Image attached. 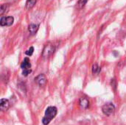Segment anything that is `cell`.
I'll list each match as a JSON object with an SVG mask.
<instances>
[{"instance_id": "obj_1", "label": "cell", "mask_w": 126, "mask_h": 125, "mask_svg": "<svg viewBox=\"0 0 126 125\" xmlns=\"http://www.w3.org/2000/svg\"><path fill=\"white\" fill-rule=\"evenodd\" d=\"M58 113V110L54 106L48 107L45 111L44 116L42 119V123L44 125H48L50 122L56 116Z\"/></svg>"}, {"instance_id": "obj_2", "label": "cell", "mask_w": 126, "mask_h": 125, "mask_svg": "<svg viewBox=\"0 0 126 125\" xmlns=\"http://www.w3.org/2000/svg\"><path fill=\"white\" fill-rule=\"evenodd\" d=\"M55 52V46L53 44L49 43L45 45L43 52H42V57L44 58H48L49 57Z\"/></svg>"}, {"instance_id": "obj_3", "label": "cell", "mask_w": 126, "mask_h": 125, "mask_svg": "<svg viewBox=\"0 0 126 125\" xmlns=\"http://www.w3.org/2000/svg\"><path fill=\"white\" fill-rule=\"evenodd\" d=\"M114 111H115V107L113 105V103H107L104 105L102 108L103 113L107 116H110L111 115H112Z\"/></svg>"}, {"instance_id": "obj_4", "label": "cell", "mask_w": 126, "mask_h": 125, "mask_svg": "<svg viewBox=\"0 0 126 125\" xmlns=\"http://www.w3.org/2000/svg\"><path fill=\"white\" fill-rule=\"evenodd\" d=\"M14 18L13 16H7V17H1L0 20V25L1 27L4 26H11L13 23Z\"/></svg>"}, {"instance_id": "obj_5", "label": "cell", "mask_w": 126, "mask_h": 125, "mask_svg": "<svg viewBox=\"0 0 126 125\" xmlns=\"http://www.w3.org/2000/svg\"><path fill=\"white\" fill-rule=\"evenodd\" d=\"M35 81L40 87H43L47 83V77L44 74H41L35 78Z\"/></svg>"}, {"instance_id": "obj_6", "label": "cell", "mask_w": 126, "mask_h": 125, "mask_svg": "<svg viewBox=\"0 0 126 125\" xmlns=\"http://www.w3.org/2000/svg\"><path fill=\"white\" fill-rule=\"evenodd\" d=\"M21 68L23 69V71L25 70H31V64H30V59L28 57H25L23 60V62L21 64Z\"/></svg>"}, {"instance_id": "obj_7", "label": "cell", "mask_w": 126, "mask_h": 125, "mask_svg": "<svg viewBox=\"0 0 126 125\" xmlns=\"http://www.w3.org/2000/svg\"><path fill=\"white\" fill-rule=\"evenodd\" d=\"M10 107V103L9 101L6 99H1L0 100V109L1 111H6L8 110Z\"/></svg>"}, {"instance_id": "obj_8", "label": "cell", "mask_w": 126, "mask_h": 125, "mask_svg": "<svg viewBox=\"0 0 126 125\" xmlns=\"http://www.w3.org/2000/svg\"><path fill=\"white\" fill-rule=\"evenodd\" d=\"M79 103H80V107L82 108H83V109H86L89 106V101L86 97H81L80 99V102Z\"/></svg>"}, {"instance_id": "obj_9", "label": "cell", "mask_w": 126, "mask_h": 125, "mask_svg": "<svg viewBox=\"0 0 126 125\" xmlns=\"http://www.w3.org/2000/svg\"><path fill=\"white\" fill-rule=\"evenodd\" d=\"M38 25L35 24H31L28 27V30L31 35L35 34L38 31Z\"/></svg>"}, {"instance_id": "obj_10", "label": "cell", "mask_w": 126, "mask_h": 125, "mask_svg": "<svg viewBox=\"0 0 126 125\" xmlns=\"http://www.w3.org/2000/svg\"><path fill=\"white\" fill-rule=\"evenodd\" d=\"M36 1H37V0H27V1H26V9L27 10H30L32 7H34Z\"/></svg>"}, {"instance_id": "obj_11", "label": "cell", "mask_w": 126, "mask_h": 125, "mask_svg": "<svg viewBox=\"0 0 126 125\" xmlns=\"http://www.w3.org/2000/svg\"><path fill=\"white\" fill-rule=\"evenodd\" d=\"M8 7H9L8 4H2L0 8V15H3L7 10Z\"/></svg>"}, {"instance_id": "obj_12", "label": "cell", "mask_w": 126, "mask_h": 125, "mask_svg": "<svg viewBox=\"0 0 126 125\" xmlns=\"http://www.w3.org/2000/svg\"><path fill=\"white\" fill-rule=\"evenodd\" d=\"M100 68L98 66V65L97 63L94 64L92 66V73L94 74H97L100 73Z\"/></svg>"}, {"instance_id": "obj_13", "label": "cell", "mask_w": 126, "mask_h": 125, "mask_svg": "<svg viewBox=\"0 0 126 125\" xmlns=\"http://www.w3.org/2000/svg\"><path fill=\"white\" fill-rule=\"evenodd\" d=\"M87 1H88V0H79L78 1V7L79 8H83L86 5V4L87 3Z\"/></svg>"}, {"instance_id": "obj_14", "label": "cell", "mask_w": 126, "mask_h": 125, "mask_svg": "<svg viewBox=\"0 0 126 125\" xmlns=\"http://www.w3.org/2000/svg\"><path fill=\"white\" fill-rule=\"evenodd\" d=\"M33 52H34V48L32 46H31L25 52V54L28 56H31L33 54Z\"/></svg>"}, {"instance_id": "obj_15", "label": "cell", "mask_w": 126, "mask_h": 125, "mask_svg": "<svg viewBox=\"0 0 126 125\" xmlns=\"http://www.w3.org/2000/svg\"><path fill=\"white\" fill-rule=\"evenodd\" d=\"M31 70H25V71H22V74L24 75V76H25V77H27L28 74H30V73H31Z\"/></svg>"}, {"instance_id": "obj_16", "label": "cell", "mask_w": 126, "mask_h": 125, "mask_svg": "<svg viewBox=\"0 0 126 125\" xmlns=\"http://www.w3.org/2000/svg\"><path fill=\"white\" fill-rule=\"evenodd\" d=\"M7 2H9V3H10V2H13V1H16V0H6Z\"/></svg>"}]
</instances>
